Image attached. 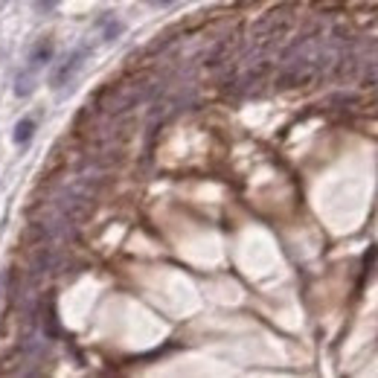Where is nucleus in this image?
<instances>
[{"mask_svg": "<svg viewBox=\"0 0 378 378\" xmlns=\"http://www.w3.org/2000/svg\"><path fill=\"white\" fill-rule=\"evenodd\" d=\"M32 134H36V120H32V117H24L18 125H15L12 140L18 143V145H26V143L32 140Z\"/></svg>", "mask_w": 378, "mask_h": 378, "instance_id": "obj_5", "label": "nucleus"}, {"mask_svg": "<svg viewBox=\"0 0 378 378\" xmlns=\"http://www.w3.org/2000/svg\"><path fill=\"white\" fill-rule=\"evenodd\" d=\"M152 96V85L149 81H125V85H113L108 90L100 93V100H102V108L108 117H120V113H128L131 108H137L140 102H145Z\"/></svg>", "mask_w": 378, "mask_h": 378, "instance_id": "obj_1", "label": "nucleus"}, {"mask_svg": "<svg viewBox=\"0 0 378 378\" xmlns=\"http://www.w3.org/2000/svg\"><path fill=\"white\" fill-rule=\"evenodd\" d=\"M88 47H76V50L64 58V61H58V68L53 70V76H50V85L53 88H64L68 81L81 70V64H85V58H88Z\"/></svg>", "mask_w": 378, "mask_h": 378, "instance_id": "obj_3", "label": "nucleus"}, {"mask_svg": "<svg viewBox=\"0 0 378 378\" xmlns=\"http://www.w3.org/2000/svg\"><path fill=\"white\" fill-rule=\"evenodd\" d=\"M291 24H294V12L291 9H285V6L274 9L253 26V36H256V41H276V38L285 36Z\"/></svg>", "mask_w": 378, "mask_h": 378, "instance_id": "obj_2", "label": "nucleus"}, {"mask_svg": "<svg viewBox=\"0 0 378 378\" xmlns=\"http://www.w3.org/2000/svg\"><path fill=\"white\" fill-rule=\"evenodd\" d=\"M152 6H169V3H175V0H149Z\"/></svg>", "mask_w": 378, "mask_h": 378, "instance_id": "obj_10", "label": "nucleus"}, {"mask_svg": "<svg viewBox=\"0 0 378 378\" xmlns=\"http://www.w3.org/2000/svg\"><path fill=\"white\" fill-rule=\"evenodd\" d=\"M58 6V0H32V9L36 12H53Z\"/></svg>", "mask_w": 378, "mask_h": 378, "instance_id": "obj_9", "label": "nucleus"}, {"mask_svg": "<svg viewBox=\"0 0 378 378\" xmlns=\"http://www.w3.org/2000/svg\"><path fill=\"white\" fill-rule=\"evenodd\" d=\"M100 29H102V38L105 41H113L123 32V24L117 21V18H111V15H105V18L100 21Z\"/></svg>", "mask_w": 378, "mask_h": 378, "instance_id": "obj_6", "label": "nucleus"}, {"mask_svg": "<svg viewBox=\"0 0 378 378\" xmlns=\"http://www.w3.org/2000/svg\"><path fill=\"white\" fill-rule=\"evenodd\" d=\"M53 41L50 38H41V41H36V47L29 50V70H36V68H44L47 61H53Z\"/></svg>", "mask_w": 378, "mask_h": 378, "instance_id": "obj_4", "label": "nucleus"}, {"mask_svg": "<svg viewBox=\"0 0 378 378\" xmlns=\"http://www.w3.org/2000/svg\"><path fill=\"white\" fill-rule=\"evenodd\" d=\"M44 323H47V335L56 338V335H58V323H56V311H53V306L44 311Z\"/></svg>", "mask_w": 378, "mask_h": 378, "instance_id": "obj_8", "label": "nucleus"}, {"mask_svg": "<svg viewBox=\"0 0 378 378\" xmlns=\"http://www.w3.org/2000/svg\"><path fill=\"white\" fill-rule=\"evenodd\" d=\"M15 93H18V96H29V93H32V73H29V70L18 76V85H15Z\"/></svg>", "mask_w": 378, "mask_h": 378, "instance_id": "obj_7", "label": "nucleus"}]
</instances>
